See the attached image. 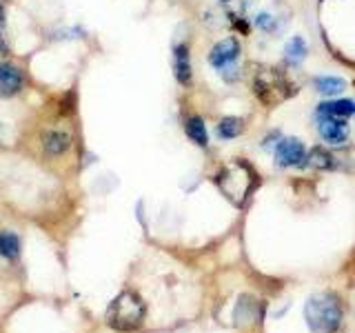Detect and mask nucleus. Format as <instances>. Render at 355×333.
<instances>
[{"label": "nucleus", "mask_w": 355, "mask_h": 333, "mask_svg": "<svg viewBox=\"0 0 355 333\" xmlns=\"http://www.w3.org/2000/svg\"><path fill=\"white\" fill-rule=\"evenodd\" d=\"M313 85L322 96H338L347 89V83L338 76H320L313 80Z\"/></svg>", "instance_id": "13"}, {"label": "nucleus", "mask_w": 355, "mask_h": 333, "mask_svg": "<svg viewBox=\"0 0 355 333\" xmlns=\"http://www.w3.org/2000/svg\"><path fill=\"white\" fill-rule=\"evenodd\" d=\"M238 53H240V42L236 38H225L211 49L209 62H211V67H216V69L222 71L225 67H229L238 60Z\"/></svg>", "instance_id": "6"}, {"label": "nucleus", "mask_w": 355, "mask_h": 333, "mask_svg": "<svg viewBox=\"0 0 355 333\" xmlns=\"http://www.w3.org/2000/svg\"><path fill=\"white\" fill-rule=\"evenodd\" d=\"M0 22H3V7H0Z\"/></svg>", "instance_id": "20"}, {"label": "nucleus", "mask_w": 355, "mask_h": 333, "mask_svg": "<svg viewBox=\"0 0 355 333\" xmlns=\"http://www.w3.org/2000/svg\"><path fill=\"white\" fill-rule=\"evenodd\" d=\"M69 147H71V136L67 131L53 129L47 133V138H44V149L51 155H62Z\"/></svg>", "instance_id": "11"}, {"label": "nucleus", "mask_w": 355, "mask_h": 333, "mask_svg": "<svg viewBox=\"0 0 355 333\" xmlns=\"http://www.w3.org/2000/svg\"><path fill=\"white\" fill-rule=\"evenodd\" d=\"M0 255L5 260H16L20 255V238L14 231H0Z\"/></svg>", "instance_id": "14"}, {"label": "nucleus", "mask_w": 355, "mask_h": 333, "mask_svg": "<svg viewBox=\"0 0 355 333\" xmlns=\"http://www.w3.org/2000/svg\"><path fill=\"white\" fill-rule=\"evenodd\" d=\"M25 78H22V69L14 62H0V98H11L16 96Z\"/></svg>", "instance_id": "7"}, {"label": "nucleus", "mask_w": 355, "mask_h": 333, "mask_svg": "<svg viewBox=\"0 0 355 333\" xmlns=\"http://www.w3.org/2000/svg\"><path fill=\"white\" fill-rule=\"evenodd\" d=\"M144 314H147V307H144L142 298L133 291H122L109 305L105 318L107 325L116 331H136L142 325Z\"/></svg>", "instance_id": "3"}, {"label": "nucleus", "mask_w": 355, "mask_h": 333, "mask_svg": "<svg viewBox=\"0 0 355 333\" xmlns=\"http://www.w3.org/2000/svg\"><path fill=\"white\" fill-rule=\"evenodd\" d=\"M258 311H260V305L255 302L253 298L242 296V298H240V302H238V307H236V320H238V322H249V320L255 318V314H258Z\"/></svg>", "instance_id": "18"}, {"label": "nucleus", "mask_w": 355, "mask_h": 333, "mask_svg": "<svg viewBox=\"0 0 355 333\" xmlns=\"http://www.w3.org/2000/svg\"><path fill=\"white\" fill-rule=\"evenodd\" d=\"M306 160L304 144L297 138H284L275 147V164L277 166H300Z\"/></svg>", "instance_id": "5"}, {"label": "nucleus", "mask_w": 355, "mask_h": 333, "mask_svg": "<svg viewBox=\"0 0 355 333\" xmlns=\"http://www.w3.org/2000/svg\"><path fill=\"white\" fill-rule=\"evenodd\" d=\"M320 136L329 144H344L349 138L347 120H333V118H320L318 120Z\"/></svg>", "instance_id": "8"}, {"label": "nucleus", "mask_w": 355, "mask_h": 333, "mask_svg": "<svg viewBox=\"0 0 355 333\" xmlns=\"http://www.w3.org/2000/svg\"><path fill=\"white\" fill-rule=\"evenodd\" d=\"M249 3H253V0H249Z\"/></svg>", "instance_id": "22"}, {"label": "nucleus", "mask_w": 355, "mask_h": 333, "mask_svg": "<svg viewBox=\"0 0 355 333\" xmlns=\"http://www.w3.org/2000/svg\"><path fill=\"white\" fill-rule=\"evenodd\" d=\"M255 25H258L262 31L271 33V31H275V18L269 14V11H262V14L255 16Z\"/></svg>", "instance_id": "19"}, {"label": "nucleus", "mask_w": 355, "mask_h": 333, "mask_svg": "<svg viewBox=\"0 0 355 333\" xmlns=\"http://www.w3.org/2000/svg\"><path fill=\"white\" fill-rule=\"evenodd\" d=\"M184 131H187V136L191 138V142L198 144V147H207V144H209L207 125H205V120L200 118V116L187 118V122H184Z\"/></svg>", "instance_id": "12"}, {"label": "nucleus", "mask_w": 355, "mask_h": 333, "mask_svg": "<svg viewBox=\"0 0 355 333\" xmlns=\"http://www.w3.org/2000/svg\"><path fill=\"white\" fill-rule=\"evenodd\" d=\"M255 185H258V176H255L251 166L242 160L229 162L218 176V187L222 189V194L238 207L244 205V200L251 196Z\"/></svg>", "instance_id": "2"}, {"label": "nucleus", "mask_w": 355, "mask_h": 333, "mask_svg": "<svg viewBox=\"0 0 355 333\" xmlns=\"http://www.w3.org/2000/svg\"><path fill=\"white\" fill-rule=\"evenodd\" d=\"M284 58H286L288 65H293V67H297L300 62H302L306 58V42H304V38L293 36L291 40H288L286 47H284Z\"/></svg>", "instance_id": "16"}, {"label": "nucleus", "mask_w": 355, "mask_h": 333, "mask_svg": "<svg viewBox=\"0 0 355 333\" xmlns=\"http://www.w3.org/2000/svg\"><path fill=\"white\" fill-rule=\"evenodd\" d=\"M306 327L313 333H336L342 322V305L333 293H315L304 305Z\"/></svg>", "instance_id": "1"}, {"label": "nucleus", "mask_w": 355, "mask_h": 333, "mask_svg": "<svg viewBox=\"0 0 355 333\" xmlns=\"http://www.w3.org/2000/svg\"><path fill=\"white\" fill-rule=\"evenodd\" d=\"M355 114V103L353 100H329L322 103L315 111L318 120L320 118H333V120H349Z\"/></svg>", "instance_id": "9"}, {"label": "nucleus", "mask_w": 355, "mask_h": 333, "mask_svg": "<svg viewBox=\"0 0 355 333\" xmlns=\"http://www.w3.org/2000/svg\"><path fill=\"white\" fill-rule=\"evenodd\" d=\"M309 162H311V166H315V169H322V171H329L336 166V158L331 155V151L322 149V147H315L309 153Z\"/></svg>", "instance_id": "17"}, {"label": "nucleus", "mask_w": 355, "mask_h": 333, "mask_svg": "<svg viewBox=\"0 0 355 333\" xmlns=\"http://www.w3.org/2000/svg\"><path fill=\"white\" fill-rule=\"evenodd\" d=\"M173 71L180 85L191 83V56H189L187 44H175L173 49Z\"/></svg>", "instance_id": "10"}, {"label": "nucleus", "mask_w": 355, "mask_h": 333, "mask_svg": "<svg viewBox=\"0 0 355 333\" xmlns=\"http://www.w3.org/2000/svg\"><path fill=\"white\" fill-rule=\"evenodd\" d=\"M220 3H231V0H220Z\"/></svg>", "instance_id": "21"}, {"label": "nucleus", "mask_w": 355, "mask_h": 333, "mask_svg": "<svg viewBox=\"0 0 355 333\" xmlns=\"http://www.w3.org/2000/svg\"><path fill=\"white\" fill-rule=\"evenodd\" d=\"M244 131V120L242 118H236V116H227L218 122V136L222 140H233L238 138L240 133Z\"/></svg>", "instance_id": "15"}, {"label": "nucleus", "mask_w": 355, "mask_h": 333, "mask_svg": "<svg viewBox=\"0 0 355 333\" xmlns=\"http://www.w3.org/2000/svg\"><path fill=\"white\" fill-rule=\"evenodd\" d=\"M253 92L264 105L271 107L275 103L286 100L293 92H297V89H293V85L286 80V76L280 69H273L271 67V69L258 71V76H255V80H253Z\"/></svg>", "instance_id": "4"}]
</instances>
